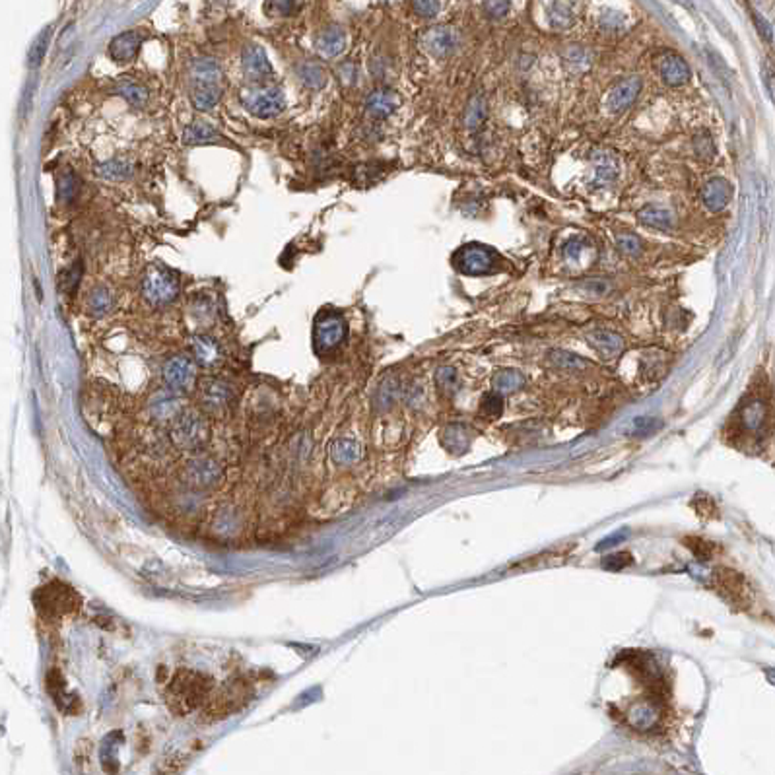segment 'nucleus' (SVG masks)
<instances>
[{"label": "nucleus", "mask_w": 775, "mask_h": 775, "mask_svg": "<svg viewBox=\"0 0 775 775\" xmlns=\"http://www.w3.org/2000/svg\"><path fill=\"white\" fill-rule=\"evenodd\" d=\"M741 420L746 429L750 432H758L760 427L766 422V404L758 399L750 401L741 412Z\"/></svg>", "instance_id": "nucleus-32"}, {"label": "nucleus", "mask_w": 775, "mask_h": 775, "mask_svg": "<svg viewBox=\"0 0 775 775\" xmlns=\"http://www.w3.org/2000/svg\"><path fill=\"white\" fill-rule=\"evenodd\" d=\"M626 534H627V532L622 531V532H618V534H614V536H610V539L602 540L601 544L597 546V550H604V548H610V546H614V544H616L618 540L626 539Z\"/></svg>", "instance_id": "nucleus-54"}, {"label": "nucleus", "mask_w": 775, "mask_h": 775, "mask_svg": "<svg viewBox=\"0 0 775 775\" xmlns=\"http://www.w3.org/2000/svg\"><path fill=\"white\" fill-rule=\"evenodd\" d=\"M422 43L434 57H447L453 52L455 45H457V35L451 27L437 26L427 29L422 37Z\"/></svg>", "instance_id": "nucleus-17"}, {"label": "nucleus", "mask_w": 775, "mask_h": 775, "mask_svg": "<svg viewBox=\"0 0 775 775\" xmlns=\"http://www.w3.org/2000/svg\"><path fill=\"white\" fill-rule=\"evenodd\" d=\"M299 78L307 87H313V90H319V87L325 86L327 82V76H325V70L319 64L315 62H305L304 66H299Z\"/></svg>", "instance_id": "nucleus-38"}, {"label": "nucleus", "mask_w": 775, "mask_h": 775, "mask_svg": "<svg viewBox=\"0 0 775 775\" xmlns=\"http://www.w3.org/2000/svg\"><path fill=\"white\" fill-rule=\"evenodd\" d=\"M732 197V187L731 183L723 179V177H713L706 183V187L702 189V201L706 204L707 208L711 212H719L723 210Z\"/></svg>", "instance_id": "nucleus-18"}, {"label": "nucleus", "mask_w": 775, "mask_h": 775, "mask_svg": "<svg viewBox=\"0 0 775 775\" xmlns=\"http://www.w3.org/2000/svg\"><path fill=\"white\" fill-rule=\"evenodd\" d=\"M222 97L220 84L212 82H191V101L197 111H210L214 109Z\"/></svg>", "instance_id": "nucleus-22"}, {"label": "nucleus", "mask_w": 775, "mask_h": 775, "mask_svg": "<svg viewBox=\"0 0 775 775\" xmlns=\"http://www.w3.org/2000/svg\"><path fill=\"white\" fill-rule=\"evenodd\" d=\"M241 104L243 107L259 119H270L284 111L286 99L278 87L272 86H247L241 90Z\"/></svg>", "instance_id": "nucleus-4"}, {"label": "nucleus", "mask_w": 775, "mask_h": 775, "mask_svg": "<svg viewBox=\"0 0 775 775\" xmlns=\"http://www.w3.org/2000/svg\"><path fill=\"white\" fill-rule=\"evenodd\" d=\"M192 354L197 357V362L204 367H214L222 362V350L218 342L204 334H197L192 339Z\"/></svg>", "instance_id": "nucleus-24"}, {"label": "nucleus", "mask_w": 775, "mask_h": 775, "mask_svg": "<svg viewBox=\"0 0 775 775\" xmlns=\"http://www.w3.org/2000/svg\"><path fill=\"white\" fill-rule=\"evenodd\" d=\"M142 296L154 307H164L179 296V282L169 270L150 266L142 278Z\"/></svg>", "instance_id": "nucleus-5"}, {"label": "nucleus", "mask_w": 775, "mask_h": 775, "mask_svg": "<svg viewBox=\"0 0 775 775\" xmlns=\"http://www.w3.org/2000/svg\"><path fill=\"white\" fill-rule=\"evenodd\" d=\"M214 140H218V131L204 121L191 122L183 131V144L187 146H201Z\"/></svg>", "instance_id": "nucleus-27"}, {"label": "nucleus", "mask_w": 775, "mask_h": 775, "mask_svg": "<svg viewBox=\"0 0 775 775\" xmlns=\"http://www.w3.org/2000/svg\"><path fill=\"white\" fill-rule=\"evenodd\" d=\"M171 439L179 449L199 451L210 439L208 420L199 412H183L171 422Z\"/></svg>", "instance_id": "nucleus-3"}, {"label": "nucleus", "mask_w": 775, "mask_h": 775, "mask_svg": "<svg viewBox=\"0 0 775 775\" xmlns=\"http://www.w3.org/2000/svg\"><path fill=\"white\" fill-rule=\"evenodd\" d=\"M49 31L51 29H47V31H43V34L39 35V39L35 41L34 47H31V52H29V62L31 64H37V62L41 61V57L45 55V49H47V41H49Z\"/></svg>", "instance_id": "nucleus-49"}, {"label": "nucleus", "mask_w": 775, "mask_h": 775, "mask_svg": "<svg viewBox=\"0 0 775 775\" xmlns=\"http://www.w3.org/2000/svg\"><path fill=\"white\" fill-rule=\"evenodd\" d=\"M115 92L122 99H127L129 104L134 105V107H142V105H146V101H148V90L142 86V84H138V82H134V80H119L115 84Z\"/></svg>", "instance_id": "nucleus-30"}, {"label": "nucleus", "mask_w": 775, "mask_h": 775, "mask_svg": "<svg viewBox=\"0 0 775 775\" xmlns=\"http://www.w3.org/2000/svg\"><path fill=\"white\" fill-rule=\"evenodd\" d=\"M47 690L49 694L55 697L59 709H62L64 713H78L80 711V699L78 696L74 694H66V686H64V678L59 671H51L49 676H47Z\"/></svg>", "instance_id": "nucleus-19"}, {"label": "nucleus", "mask_w": 775, "mask_h": 775, "mask_svg": "<svg viewBox=\"0 0 775 775\" xmlns=\"http://www.w3.org/2000/svg\"><path fill=\"white\" fill-rule=\"evenodd\" d=\"M299 8V0H266V12L270 16H292Z\"/></svg>", "instance_id": "nucleus-43"}, {"label": "nucleus", "mask_w": 775, "mask_h": 775, "mask_svg": "<svg viewBox=\"0 0 775 775\" xmlns=\"http://www.w3.org/2000/svg\"><path fill=\"white\" fill-rule=\"evenodd\" d=\"M348 327L344 317L334 311H327L317 317L313 327V344L319 354H329L346 340Z\"/></svg>", "instance_id": "nucleus-6"}, {"label": "nucleus", "mask_w": 775, "mask_h": 775, "mask_svg": "<svg viewBox=\"0 0 775 775\" xmlns=\"http://www.w3.org/2000/svg\"><path fill=\"white\" fill-rule=\"evenodd\" d=\"M455 264L462 274L469 276H480L488 274L496 266V255L488 247L482 245H467L459 253L455 255Z\"/></svg>", "instance_id": "nucleus-9"}, {"label": "nucleus", "mask_w": 775, "mask_h": 775, "mask_svg": "<svg viewBox=\"0 0 775 775\" xmlns=\"http://www.w3.org/2000/svg\"><path fill=\"white\" fill-rule=\"evenodd\" d=\"M504 412V399H502V392H488L482 397V402H480V414L486 416V418H497L499 414Z\"/></svg>", "instance_id": "nucleus-41"}, {"label": "nucleus", "mask_w": 775, "mask_h": 775, "mask_svg": "<svg viewBox=\"0 0 775 775\" xmlns=\"http://www.w3.org/2000/svg\"><path fill=\"white\" fill-rule=\"evenodd\" d=\"M399 394V383L394 379H387L377 391V404L379 408H389Z\"/></svg>", "instance_id": "nucleus-44"}, {"label": "nucleus", "mask_w": 775, "mask_h": 775, "mask_svg": "<svg viewBox=\"0 0 775 775\" xmlns=\"http://www.w3.org/2000/svg\"><path fill=\"white\" fill-rule=\"evenodd\" d=\"M550 362L554 364L560 369H569V371H577V369H585L587 367V362L583 357L575 356L571 352H566V350H554L550 352Z\"/></svg>", "instance_id": "nucleus-37"}, {"label": "nucleus", "mask_w": 775, "mask_h": 775, "mask_svg": "<svg viewBox=\"0 0 775 775\" xmlns=\"http://www.w3.org/2000/svg\"><path fill=\"white\" fill-rule=\"evenodd\" d=\"M484 10L492 17H504L509 10V0H484Z\"/></svg>", "instance_id": "nucleus-50"}, {"label": "nucleus", "mask_w": 775, "mask_h": 775, "mask_svg": "<svg viewBox=\"0 0 775 775\" xmlns=\"http://www.w3.org/2000/svg\"><path fill=\"white\" fill-rule=\"evenodd\" d=\"M122 741L121 732H113L109 739H105L104 748H101V760H104L105 769H109V764H113L115 769H117V750H119V744Z\"/></svg>", "instance_id": "nucleus-42"}, {"label": "nucleus", "mask_w": 775, "mask_h": 775, "mask_svg": "<svg viewBox=\"0 0 775 775\" xmlns=\"http://www.w3.org/2000/svg\"><path fill=\"white\" fill-rule=\"evenodd\" d=\"M639 92H641V80L637 76H630V78L618 82L616 86L612 87L609 99H606V107H609L610 113L626 111L627 107H632V104L636 101Z\"/></svg>", "instance_id": "nucleus-14"}, {"label": "nucleus", "mask_w": 775, "mask_h": 775, "mask_svg": "<svg viewBox=\"0 0 775 775\" xmlns=\"http://www.w3.org/2000/svg\"><path fill=\"white\" fill-rule=\"evenodd\" d=\"M236 402V394L232 391V387L226 381L220 379H210L202 385L201 391V404L202 410L212 416H222L232 410Z\"/></svg>", "instance_id": "nucleus-10"}, {"label": "nucleus", "mask_w": 775, "mask_h": 775, "mask_svg": "<svg viewBox=\"0 0 775 775\" xmlns=\"http://www.w3.org/2000/svg\"><path fill=\"white\" fill-rule=\"evenodd\" d=\"M756 24H758V29H760V34L764 35L766 37L767 41H772V27L767 26V22H764L762 17L756 16Z\"/></svg>", "instance_id": "nucleus-55"}, {"label": "nucleus", "mask_w": 775, "mask_h": 775, "mask_svg": "<svg viewBox=\"0 0 775 775\" xmlns=\"http://www.w3.org/2000/svg\"><path fill=\"white\" fill-rule=\"evenodd\" d=\"M637 218L641 224L649 227H657V229H671L674 226V216L667 208H661V206H655V204H647L644 208L639 210Z\"/></svg>", "instance_id": "nucleus-28"}, {"label": "nucleus", "mask_w": 775, "mask_h": 775, "mask_svg": "<svg viewBox=\"0 0 775 775\" xmlns=\"http://www.w3.org/2000/svg\"><path fill=\"white\" fill-rule=\"evenodd\" d=\"M443 445L453 451V453H462L469 447V432L461 424H453L443 432Z\"/></svg>", "instance_id": "nucleus-33"}, {"label": "nucleus", "mask_w": 775, "mask_h": 775, "mask_svg": "<svg viewBox=\"0 0 775 775\" xmlns=\"http://www.w3.org/2000/svg\"><path fill=\"white\" fill-rule=\"evenodd\" d=\"M522 383H525L522 375L515 369H504L494 377V389L497 392H513L521 389Z\"/></svg>", "instance_id": "nucleus-36"}, {"label": "nucleus", "mask_w": 775, "mask_h": 775, "mask_svg": "<svg viewBox=\"0 0 775 775\" xmlns=\"http://www.w3.org/2000/svg\"><path fill=\"white\" fill-rule=\"evenodd\" d=\"M399 104H401V97L397 92L381 87V90H375L367 96L366 113L371 119H385L399 107Z\"/></svg>", "instance_id": "nucleus-16"}, {"label": "nucleus", "mask_w": 775, "mask_h": 775, "mask_svg": "<svg viewBox=\"0 0 775 775\" xmlns=\"http://www.w3.org/2000/svg\"><path fill=\"white\" fill-rule=\"evenodd\" d=\"M212 680L202 672L181 669L173 674L167 686V707L177 715L191 713L210 697Z\"/></svg>", "instance_id": "nucleus-1"}, {"label": "nucleus", "mask_w": 775, "mask_h": 775, "mask_svg": "<svg viewBox=\"0 0 775 775\" xmlns=\"http://www.w3.org/2000/svg\"><path fill=\"white\" fill-rule=\"evenodd\" d=\"M162 374H164V381L169 389H173L177 392L189 391L194 385V379H197V366H194L191 357L179 354V356L167 360Z\"/></svg>", "instance_id": "nucleus-11"}, {"label": "nucleus", "mask_w": 775, "mask_h": 775, "mask_svg": "<svg viewBox=\"0 0 775 775\" xmlns=\"http://www.w3.org/2000/svg\"><path fill=\"white\" fill-rule=\"evenodd\" d=\"M632 564V556L630 554H624V552H620V554H612V556H606L604 557V562H602V566H604V569H612V571H616V569H622V567H626Z\"/></svg>", "instance_id": "nucleus-48"}, {"label": "nucleus", "mask_w": 775, "mask_h": 775, "mask_svg": "<svg viewBox=\"0 0 775 775\" xmlns=\"http://www.w3.org/2000/svg\"><path fill=\"white\" fill-rule=\"evenodd\" d=\"M412 8L422 17H434L439 12V0H412Z\"/></svg>", "instance_id": "nucleus-47"}, {"label": "nucleus", "mask_w": 775, "mask_h": 775, "mask_svg": "<svg viewBox=\"0 0 775 775\" xmlns=\"http://www.w3.org/2000/svg\"><path fill=\"white\" fill-rule=\"evenodd\" d=\"M657 426H659V424H655L653 418H637L636 434H639V436H647V434H651Z\"/></svg>", "instance_id": "nucleus-51"}, {"label": "nucleus", "mask_w": 775, "mask_h": 775, "mask_svg": "<svg viewBox=\"0 0 775 775\" xmlns=\"http://www.w3.org/2000/svg\"><path fill=\"white\" fill-rule=\"evenodd\" d=\"M486 119V101L484 97L476 96L472 97L471 104L467 105V111H464V122L469 129H476Z\"/></svg>", "instance_id": "nucleus-39"}, {"label": "nucleus", "mask_w": 775, "mask_h": 775, "mask_svg": "<svg viewBox=\"0 0 775 775\" xmlns=\"http://www.w3.org/2000/svg\"><path fill=\"white\" fill-rule=\"evenodd\" d=\"M589 344L592 348L597 350L602 357H616L624 350V339L616 334V332L606 331V329H597V331L589 332Z\"/></svg>", "instance_id": "nucleus-21"}, {"label": "nucleus", "mask_w": 775, "mask_h": 775, "mask_svg": "<svg viewBox=\"0 0 775 775\" xmlns=\"http://www.w3.org/2000/svg\"><path fill=\"white\" fill-rule=\"evenodd\" d=\"M583 249H585V243H581V241H569V243L566 245V255L569 257V259H577Z\"/></svg>", "instance_id": "nucleus-52"}, {"label": "nucleus", "mask_w": 775, "mask_h": 775, "mask_svg": "<svg viewBox=\"0 0 775 775\" xmlns=\"http://www.w3.org/2000/svg\"><path fill=\"white\" fill-rule=\"evenodd\" d=\"M35 604L47 618H62L78 610L80 599L76 591L66 583L51 581L35 592Z\"/></svg>", "instance_id": "nucleus-2"}, {"label": "nucleus", "mask_w": 775, "mask_h": 775, "mask_svg": "<svg viewBox=\"0 0 775 775\" xmlns=\"http://www.w3.org/2000/svg\"><path fill=\"white\" fill-rule=\"evenodd\" d=\"M76 192H78V177L72 173V171L62 173L61 179H59V192H57L59 194V202L69 204L76 197Z\"/></svg>", "instance_id": "nucleus-40"}, {"label": "nucleus", "mask_w": 775, "mask_h": 775, "mask_svg": "<svg viewBox=\"0 0 775 775\" xmlns=\"http://www.w3.org/2000/svg\"><path fill=\"white\" fill-rule=\"evenodd\" d=\"M362 457V447L356 439L350 437H336L331 445V459L340 467H350L354 462L360 461Z\"/></svg>", "instance_id": "nucleus-25"}, {"label": "nucleus", "mask_w": 775, "mask_h": 775, "mask_svg": "<svg viewBox=\"0 0 775 775\" xmlns=\"http://www.w3.org/2000/svg\"><path fill=\"white\" fill-rule=\"evenodd\" d=\"M191 80L192 82H212V84H220V80H222V69H220V64L214 61V59L201 57V59L192 61Z\"/></svg>", "instance_id": "nucleus-29"}, {"label": "nucleus", "mask_w": 775, "mask_h": 775, "mask_svg": "<svg viewBox=\"0 0 775 775\" xmlns=\"http://www.w3.org/2000/svg\"><path fill=\"white\" fill-rule=\"evenodd\" d=\"M241 70L249 80L261 82L272 76V64H270L266 51L261 45H247L241 55Z\"/></svg>", "instance_id": "nucleus-13"}, {"label": "nucleus", "mask_w": 775, "mask_h": 775, "mask_svg": "<svg viewBox=\"0 0 775 775\" xmlns=\"http://www.w3.org/2000/svg\"><path fill=\"white\" fill-rule=\"evenodd\" d=\"M585 287H587L591 294H604V292L609 290V284H606V282H602V280H591V282H587V284H585Z\"/></svg>", "instance_id": "nucleus-53"}, {"label": "nucleus", "mask_w": 775, "mask_h": 775, "mask_svg": "<svg viewBox=\"0 0 775 775\" xmlns=\"http://www.w3.org/2000/svg\"><path fill=\"white\" fill-rule=\"evenodd\" d=\"M317 52L325 59H334L346 47V35L340 26H329L317 37Z\"/></svg>", "instance_id": "nucleus-23"}, {"label": "nucleus", "mask_w": 775, "mask_h": 775, "mask_svg": "<svg viewBox=\"0 0 775 775\" xmlns=\"http://www.w3.org/2000/svg\"><path fill=\"white\" fill-rule=\"evenodd\" d=\"M616 243H618L620 251H624L626 255H634L636 257L641 251V241L634 234H620Z\"/></svg>", "instance_id": "nucleus-46"}, {"label": "nucleus", "mask_w": 775, "mask_h": 775, "mask_svg": "<svg viewBox=\"0 0 775 775\" xmlns=\"http://www.w3.org/2000/svg\"><path fill=\"white\" fill-rule=\"evenodd\" d=\"M592 162H595V181H597V185H609L618 177V162L609 152L595 154Z\"/></svg>", "instance_id": "nucleus-26"}, {"label": "nucleus", "mask_w": 775, "mask_h": 775, "mask_svg": "<svg viewBox=\"0 0 775 775\" xmlns=\"http://www.w3.org/2000/svg\"><path fill=\"white\" fill-rule=\"evenodd\" d=\"M150 414L156 422H175L183 414V402L177 397V391L173 389H166V391H157L152 399H150Z\"/></svg>", "instance_id": "nucleus-12"}, {"label": "nucleus", "mask_w": 775, "mask_h": 775, "mask_svg": "<svg viewBox=\"0 0 775 775\" xmlns=\"http://www.w3.org/2000/svg\"><path fill=\"white\" fill-rule=\"evenodd\" d=\"M183 478L192 488H214L224 478V467L212 457H197L187 462V467L183 469Z\"/></svg>", "instance_id": "nucleus-8"}, {"label": "nucleus", "mask_w": 775, "mask_h": 775, "mask_svg": "<svg viewBox=\"0 0 775 775\" xmlns=\"http://www.w3.org/2000/svg\"><path fill=\"white\" fill-rule=\"evenodd\" d=\"M657 69H659L661 78L669 86H682L690 78V66L682 57L674 55V52H664V55H661L657 59Z\"/></svg>", "instance_id": "nucleus-15"}, {"label": "nucleus", "mask_w": 775, "mask_h": 775, "mask_svg": "<svg viewBox=\"0 0 775 775\" xmlns=\"http://www.w3.org/2000/svg\"><path fill=\"white\" fill-rule=\"evenodd\" d=\"M655 721H657V711L651 704H639V706L632 707L627 713V723L636 729H649L653 727Z\"/></svg>", "instance_id": "nucleus-35"}, {"label": "nucleus", "mask_w": 775, "mask_h": 775, "mask_svg": "<svg viewBox=\"0 0 775 775\" xmlns=\"http://www.w3.org/2000/svg\"><path fill=\"white\" fill-rule=\"evenodd\" d=\"M247 697H249V694H247L245 682H241V680L226 682L222 688L216 690V694H212L206 699V715H210L212 719L227 717L229 713L241 709L249 702Z\"/></svg>", "instance_id": "nucleus-7"}, {"label": "nucleus", "mask_w": 775, "mask_h": 775, "mask_svg": "<svg viewBox=\"0 0 775 775\" xmlns=\"http://www.w3.org/2000/svg\"><path fill=\"white\" fill-rule=\"evenodd\" d=\"M97 171L107 181H122V179H127L132 173V166L127 159L115 157V159H109V162L101 164Z\"/></svg>", "instance_id": "nucleus-34"}, {"label": "nucleus", "mask_w": 775, "mask_h": 775, "mask_svg": "<svg viewBox=\"0 0 775 775\" xmlns=\"http://www.w3.org/2000/svg\"><path fill=\"white\" fill-rule=\"evenodd\" d=\"M766 676H767V680H769V682H772V684L775 686V669H767Z\"/></svg>", "instance_id": "nucleus-56"}, {"label": "nucleus", "mask_w": 775, "mask_h": 775, "mask_svg": "<svg viewBox=\"0 0 775 775\" xmlns=\"http://www.w3.org/2000/svg\"><path fill=\"white\" fill-rule=\"evenodd\" d=\"M142 37L136 31H125V34L113 37L109 43V57L115 62H131L138 55Z\"/></svg>", "instance_id": "nucleus-20"}, {"label": "nucleus", "mask_w": 775, "mask_h": 775, "mask_svg": "<svg viewBox=\"0 0 775 775\" xmlns=\"http://www.w3.org/2000/svg\"><path fill=\"white\" fill-rule=\"evenodd\" d=\"M113 294L109 287H96L87 299V311L92 317H104L113 309Z\"/></svg>", "instance_id": "nucleus-31"}, {"label": "nucleus", "mask_w": 775, "mask_h": 775, "mask_svg": "<svg viewBox=\"0 0 775 775\" xmlns=\"http://www.w3.org/2000/svg\"><path fill=\"white\" fill-rule=\"evenodd\" d=\"M436 381L439 385V389H443L447 392L455 391V387H457V371L449 366L439 367L436 374Z\"/></svg>", "instance_id": "nucleus-45"}]
</instances>
